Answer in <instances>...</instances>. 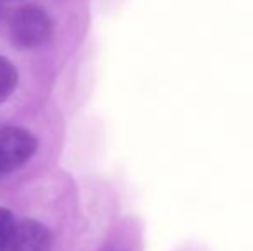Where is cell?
Here are the masks:
<instances>
[{
  "label": "cell",
  "mask_w": 253,
  "mask_h": 251,
  "mask_svg": "<svg viewBox=\"0 0 253 251\" xmlns=\"http://www.w3.org/2000/svg\"><path fill=\"white\" fill-rule=\"evenodd\" d=\"M12 43L17 48H37L47 43L52 36V21L43 9L37 5H24L14 10L9 21Z\"/></svg>",
  "instance_id": "obj_1"
},
{
  "label": "cell",
  "mask_w": 253,
  "mask_h": 251,
  "mask_svg": "<svg viewBox=\"0 0 253 251\" xmlns=\"http://www.w3.org/2000/svg\"><path fill=\"white\" fill-rule=\"evenodd\" d=\"M38 141L23 127H0V174L12 172L35 155Z\"/></svg>",
  "instance_id": "obj_2"
},
{
  "label": "cell",
  "mask_w": 253,
  "mask_h": 251,
  "mask_svg": "<svg viewBox=\"0 0 253 251\" xmlns=\"http://www.w3.org/2000/svg\"><path fill=\"white\" fill-rule=\"evenodd\" d=\"M9 251H52V234L37 220H23L16 225Z\"/></svg>",
  "instance_id": "obj_3"
},
{
  "label": "cell",
  "mask_w": 253,
  "mask_h": 251,
  "mask_svg": "<svg viewBox=\"0 0 253 251\" xmlns=\"http://www.w3.org/2000/svg\"><path fill=\"white\" fill-rule=\"evenodd\" d=\"M17 79H19L17 69L9 59L0 55V104H3L14 93L17 86Z\"/></svg>",
  "instance_id": "obj_4"
},
{
  "label": "cell",
  "mask_w": 253,
  "mask_h": 251,
  "mask_svg": "<svg viewBox=\"0 0 253 251\" xmlns=\"http://www.w3.org/2000/svg\"><path fill=\"white\" fill-rule=\"evenodd\" d=\"M16 225L17 224L12 212L9 208L0 207V251H9Z\"/></svg>",
  "instance_id": "obj_5"
},
{
  "label": "cell",
  "mask_w": 253,
  "mask_h": 251,
  "mask_svg": "<svg viewBox=\"0 0 253 251\" xmlns=\"http://www.w3.org/2000/svg\"><path fill=\"white\" fill-rule=\"evenodd\" d=\"M7 2H9V0H7Z\"/></svg>",
  "instance_id": "obj_6"
}]
</instances>
